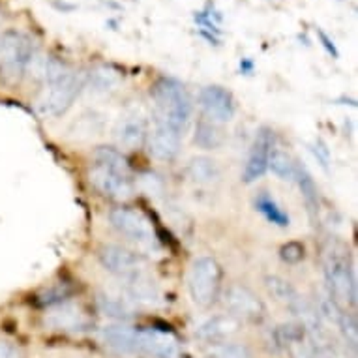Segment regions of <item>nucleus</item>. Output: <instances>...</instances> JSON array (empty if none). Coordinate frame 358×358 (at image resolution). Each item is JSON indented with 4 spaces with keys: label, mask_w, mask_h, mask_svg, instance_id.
<instances>
[{
    "label": "nucleus",
    "mask_w": 358,
    "mask_h": 358,
    "mask_svg": "<svg viewBox=\"0 0 358 358\" xmlns=\"http://www.w3.org/2000/svg\"><path fill=\"white\" fill-rule=\"evenodd\" d=\"M188 289L194 304L210 308L222 289V266L210 255L194 259L188 272Z\"/></svg>",
    "instance_id": "6"
},
{
    "label": "nucleus",
    "mask_w": 358,
    "mask_h": 358,
    "mask_svg": "<svg viewBox=\"0 0 358 358\" xmlns=\"http://www.w3.org/2000/svg\"><path fill=\"white\" fill-rule=\"evenodd\" d=\"M253 205H255V210L261 212L271 223H274L278 227H289V223H291L289 214L283 210L282 206L276 203V199L271 197L266 192H261V194L255 197V201H253Z\"/></svg>",
    "instance_id": "22"
},
{
    "label": "nucleus",
    "mask_w": 358,
    "mask_h": 358,
    "mask_svg": "<svg viewBox=\"0 0 358 358\" xmlns=\"http://www.w3.org/2000/svg\"><path fill=\"white\" fill-rule=\"evenodd\" d=\"M223 304L236 321H259L264 315L263 302L244 285H231L223 294Z\"/></svg>",
    "instance_id": "11"
},
{
    "label": "nucleus",
    "mask_w": 358,
    "mask_h": 358,
    "mask_svg": "<svg viewBox=\"0 0 358 358\" xmlns=\"http://www.w3.org/2000/svg\"><path fill=\"white\" fill-rule=\"evenodd\" d=\"M55 6L60 8V10H64V12H70V10L76 8V6H71V4H64V2H62V4H60V2H55Z\"/></svg>",
    "instance_id": "29"
},
{
    "label": "nucleus",
    "mask_w": 358,
    "mask_h": 358,
    "mask_svg": "<svg viewBox=\"0 0 358 358\" xmlns=\"http://www.w3.org/2000/svg\"><path fill=\"white\" fill-rule=\"evenodd\" d=\"M195 145L205 150H216L225 143V131L220 124H214L206 118H201L195 128Z\"/></svg>",
    "instance_id": "20"
},
{
    "label": "nucleus",
    "mask_w": 358,
    "mask_h": 358,
    "mask_svg": "<svg viewBox=\"0 0 358 358\" xmlns=\"http://www.w3.org/2000/svg\"><path fill=\"white\" fill-rule=\"evenodd\" d=\"M180 143H182V136L176 129H173L167 124L159 122V120H154V126L148 129V152L159 162L175 159L180 152Z\"/></svg>",
    "instance_id": "12"
},
{
    "label": "nucleus",
    "mask_w": 358,
    "mask_h": 358,
    "mask_svg": "<svg viewBox=\"0 0 358 358\" xmlns=\"http://www.w3.org/2000/svg\"><path fill=\"white\" fill-rule=\"evenodd\" d=\"M317 34H319V40H321V43H323V48L327 49V51H329V53L334 57V59H338V57H340V53H338V49H336L334 41L330 40L329 36L324 34L321 29H317Z\"/></svg>",
    "instance_id": "27"
},
{
    "label": "nucleus",
    "mask_w": 358,
    "mask_h": 358,
    "mask_svg": "<svg viewBox=\"0 0 358 358\" xmlns=\"http://www.w3.org/2000/svg\"><path fill=\"white\" fill-rule=\"evenodd\" d=\"M186 173L192 178V182L199 186H216L222 180V169L217 162L206 156H195L188 162Z\"/></svg>",
    "instance_id": "17"
},
{
    "label": "nucleus",
    "mask_w": 358,
    "mask_h": 358,
    "mask_svg": "<svg viewBox=\"0 0 358 358\" xmlns=\"http://www.w3.org/2000/svg\"><path fill=\"white\" fill-rule=\"evenodd\" d=\"M199 107L203 118L214 124L231 122L235 118L236 101L227 88L220 85H208L199 92Z\"/></svg>",
    "instance_id": "9"
},
{
    "label": "nucleus",
    "mask_w": 358,
    "mask_h": 358,
    "mask_svg": "<svg viewBox=\"0 0 358 358\" xmlns=\"http://www.w3.org/2000/svg\"><path fill=\"white\" fill-rule=\"evenodd\" d=\"M92 169L88 173L90 184L103 197L128 201L136 194V186L128 173V164L117 148L98 147L92 154Z\"/></svg>",
    "instance_id": "2"
},
{
    "label": "nucleus",
    "mask_w": 358,
    "mask_h": 358,
    "mask_svg": "<svg viewBox=\"0 0 358 358\" xmlns=\"http://www.w3.org/2000/svg\"><path fill=\"white\" fill-rule=\"evenodd\" d=\"M148 136V124L147 120L137 115L129 113L120 117V120L115 126V139L120 148L126 150H139L147 143Z\"/></svg>",
    "instance_id": "14"
},
{
    "label": "nucleus",
    "mask_w": 358,
    "mask_h": 358,
    "mask_svg": "<svg viewBox=\"0 0 358 358\" xmlns=\"http://www.w3.org/2000/svg\"><path fill=\"white\" fill-rule=\"evenodd\" d=\"M238 327H241V321H236L227 313V315H216V317H208L206 321H203L195 330V334L199 340L212 345V343L229 341L231 336L238 332Z\"/></svg>",
    "instance_id": "16"
},
{
    "label": "nucleus",
    "mask_w": 358,
    "mask_h": 358,
    "mask_svg": "<svg viewBox=\"0 0 358 358\" xmlns=\"http://www.w3.org/2000/svg\"><path fill=\"white\" fill-rule=\"evenodd\" d=\"M101 338L107 345L120 352L137 351V330L126 324H111L101 330Z\"/></svg>",
    "instance_id": "19"
},
{
    "label": "nucleus",
    "mask_w": 358,
    "mask_h": 358,
    "mask_svg": "<svg viewBox=\"0 0 358 358\" xmlns=\"http://www.w3.org/2000/svg\"><path fill=\"white\" fill-rule=\"evenodd\" d=\"M101 266L122 282H129L145 274V263L137 253L117 244H106L98 250Z\"/></svg>",
    "instance_id": "8"
},
{
    "label": "nucleus",
    "mask_w": 358,
    "mask_h": 358,
    "mask_svg": "<svg viewBox=\"0 0 358 358\" xmlns=\"http://www.w3.org/2000/svg\"><path fill=\"white\" fill-rule=\"evenodd\" d=\"M0 358H13L12 351H10L8 347L2 345V343H0Z\"/></svg>",
    "instance_id": "28"
},
{
    "label": "nucleus",
    "mask_w": 358,
    "mask_h": 358,
    "mask_svg": "<svg viewBox=\"0 0 358 358\" xmlns=\"http://www.w3.org/2000/svg\"><path fill=\"white\" fill-rule=\"evenodd\" d=\"M126 293H128V300L131 304L141 306H159L162 304V294H159L158 287L154 285L147 278V274L129 280L126 282Z\"/></svg>",
    "instance_id": "18"
},
{
    "label": "nucleus",
    "mask_w": 358,
    "mask_h": 358,
    "mask_svg": "<svg viewBox=\"0 0 358 358\" xmlns=\"http://www.w3.org/2000/svg\"><path fill=\"white\" fill-rule=\"evenodd\" d=\"M36 60V45L29 36L17 30H6L0 36V71L17 81L29 71Z\"/></svg>",
    "instance_id": "5"
},
{
    "label": "nucleus",
    "mask_w": 358,
    "mask_h": 358,
    "mask_svg": "<svg viewBox=\"0 0 358 358\" xmlns=\"http://www.w3.org/2000/svg\"><path fill=\"white\" fill-rule=\"evenodd\" d=\"M137 351L154 358H180L178 340L171 332L158 329L137 330Z\"/></svg>",
    "instance_id": "13"
},
{
    "label": "nucleus",
    "mask_w": 358,
    "mask_h": 358,
    "mask_svg": "<svg viewBox=\"0 0 358 358\" xmlns=\"http://www.w3.org/2000/svg\"><path fill=\"white\" fill-rule=\"evenodd\" d=\"M45 324L57 330H85L88 327V317L79 304L59 302L48 311Z\"/></svg>",
    "instance_id": "15"
},
{
    "label": "nucleus",
    "mask_w": 358,
    "mask_h": 358,
    "mask_svg": "<svg viewBox=\"0 0 358 358\" xmlns=\"http://www.w3.org/2000/svg\"><path fill=\"white\" fill-rule=\"evenodd\" d=\"M264 285L268 289V293H271L278 302H282L283 306H287L289 310H291L294 302L300 299V294L296 293V289H294L287 280H283V278L280 276H268L264 280Z\"/></svg>",
    "instance_id": "24"
},
{
    "label": "nucleus",
    "mask_w": 358,
    "mask_h": 358,
    "mask_svg": "<svg viewBox=\"0 0 358 358\" xmlns=\"http://www.w3.org/2000/svg\"><path fill=\"white\" fill-rule=\"evenodd\" d=\"M90 81H92V87H94V90L107 92V90H111V88L117 85L118 77L115 71L107 70V68H101V70H96L94 73L90 76Z\"/></svg>",
    "instance_id": "26"
},
{
    "label": "nucleus",
    "mask_w": 358,
    "mask_h": 358,
    "mask_svg": "<svg viewBox=\"0 0 358 358\" xmlns=\"http://www.w3.org/2000/svg\"><path fill=\"white\" fill-rule=\"evenodd\" d=\"M274 150V134L268 128H261L253 139L246 164L242 169V182L253 184L268 171V159Z\"/></svg>",
    "instance_id": "10"
},
{
    "label": "nucleus",
    "mask_w": 358,
    "mask_h": 358,
    "mask_svg": "<svg viewBox=\"0 0 358 358\" xmlns=\"http://www.w3.org/2000/svg\"><path fill=\"white\" fill-rule=\"evenodd\" d=\"M41 77L45 87L36 100V111L41 117H62L81 92V76L60 60L45 59L41 62Z\"/></svg>",
    "instance_id": "1"
},
{
    "label": "nucleus",
    "mask_w": 358,
    "mask_h": 358,
    "mask_svg": "<svg viewBox=\"0 0 358 358\" xmlns=\"http://www.w3.org/2000/svg\"><path fill=\"white\" fill-rule=\"evenodd\" d=\"M323 272L327 285H329L330 299L340 308L355 304L357 299V285H355V272H352L351 257L343 244L330 242L323 253Z\"/></svg>",
    "instance_id": "4"
},
{
    "label": "nucleus",
    "mask_w": 358,
    "mask_h": 358,
    "mask_svg": "<svg viewBox=\"0 0 358 358\" xmlns=\"http://www.w3.org/2000/svg\"><path fill=\"white\" fill-rule=\"evenodd\" d=\"M300 165L294 162V158L289 152L282 150V148H274L268 159V169L285 182H294L296 175H299Z\"/></svg>",
    "instance_id": "21"
},
{
    "label": "nucleus",
    "mask_w": 358,
    "mask_h": 358,
    "mask_svg": "<svg viewBox=\"0 0 358 358\" xmlns=\"http://www.w3.org/2000/svg\"><path fill=\"white\" fill-rule=\"evenodd\" d=\"M109 222L117 229L118 235H122L126 241L136 244L143 252H156L159 248L158 235L154 231L152 223L139 210L120 206V208L111 210Z\"/></svg>",
    "instance_id": "7"
},
{
    "label": "nucleus",
    "mask_w": 358,
    "mask_h": 358,
    "mask_svg": "<svg viewBox=\"0 0 358 358\" xmlns=\"http://www.w3.org/2000/svg\"><path fill=\"white\" fill-rule=\"evenodd\" d=\"M208 358H253V355L248 351L246 345L233 343V341H222V343H212L206 349Z\"/></svg>",
    "instance_id": "25"
},
{
    "label": "nucleus",
    "mask_w": 358,
    "mask_h": 358,
    "mask_svg": "<svg viewBox=\"0 0 358 358\" xmlns=\"http://www.w3.org/2000/svg\"><path fill=\"white\" fill-rule=\"evenodd\" d=\"M98 308L101 313H106L113 319H129L134 315V308L131 302L124 296H117L111 293H100L98 294Z\"/></svg>",
    "instance_id": "23"
},
{
    "label": "nucleus",
    "mask_w": 358,
    "mask_h": 358,
    "mask_svg": "<svg viewBox=\"0 0 358 358\" xmlns=\"http://www.w3.org/2000/svg\"><path fill=\"white\" fill-rule=\"evenodd\" d=\"M154 120L167 124L180 136L186 134L194 117V101L182 83L175 77H162L152 87Z\"/></svg>",
    "instance_id": "3"
}]
</instances>
